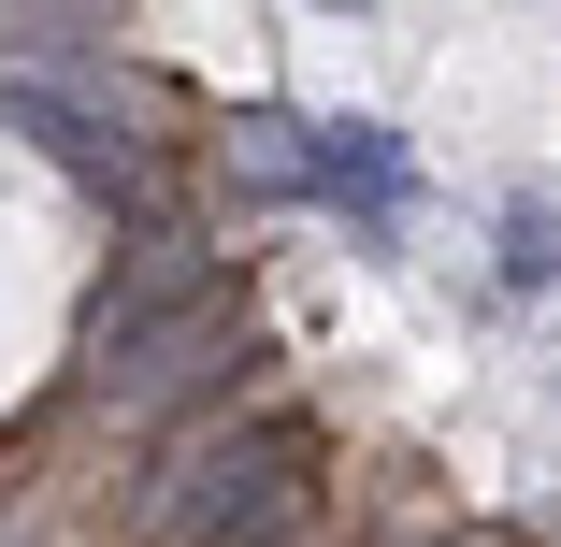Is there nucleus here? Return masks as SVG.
<instances>
[{
	"mask_svg": "<svg viewBox=\"0 0 561 547\" xmlns=\"http://www.w3.org/2000/svg\"><path fill=\"white\" fill-rule=\"evenodd\" d=\"M331 15H375V0H331Z\"/></svg>",
	"mask_w": 561,
	"mask_h": 547,
	"instance_id": "20e7f679",
	"label": "nucleus"
},
{
	"mask_svg": "<svg viewBox=\"0 0 561 547\" xmlns=\"http://www.w3.org/2000/svg\"><path fill=\"white\" fill-rule=\"evenodd\" d=\"M504 288H561V202L547 187L504 202Z\"/></svg>",
	"mask_w": 561,
	"mask_h": 547,
	"instance_id": "7ed1b4c3",
	"label": "nucleus"
},
{
	"mask_svg": "<svg viewBox=\"0 0 561 547\" xmlns=\"http://www.w3.org/2000/svg\"><path fill=\"white\" fill-rule=\"evenodd\" d=\"M288 202L360 216V246L403 231V130L389 116H288Z\"/></svg>",
	"mask_w": 561,
	"mask_h": 547,
	"instance_id": "f03ea898",
	"label": "nucleus"
},
{
	"mask_svg": "<svg viewBox=\"0 0 561 547\" xmlns=\"http://www.w3.org/2000/svg\"><path fill=\"white\" fill-rule=\"evenodd\" d=\"M288 504H302V432H288V418L216 432V447H187V461H173V518H187L202 547H260Z\"/></svg>",
	"mask_w": 561,
	"mask_h": 547,
	"instance_id": "f257e3e1",
	"label": "nucleus"
}]
</instances>
